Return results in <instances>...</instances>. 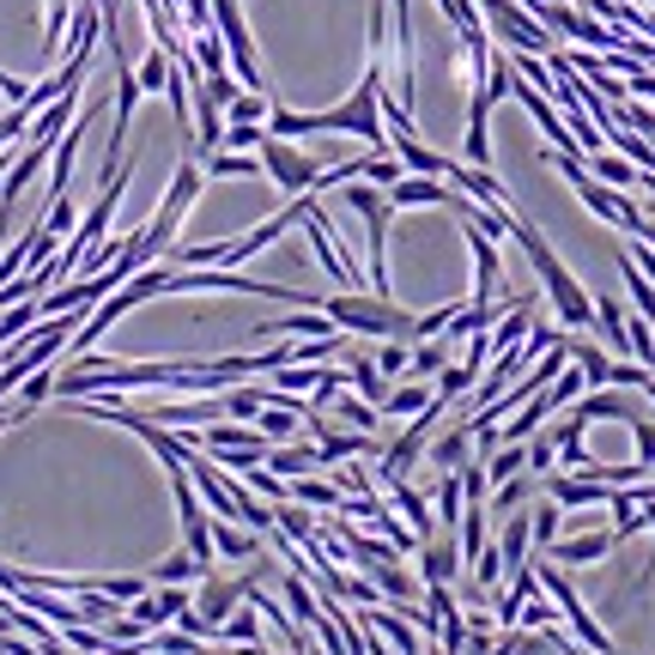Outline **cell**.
Wrapping results in <instances>:
<instances>
[{
    "label": "cell",
    "mask_w": 655,
    "mask_h": 655,
    "mask_svg": "<svg viewBox=\"0 0 655 655\" xmlns=\"http://www.w3.org/2000/svg\"><path fill=\"white\" fill-rule=\"evenodd\" d=\"M510 237H516V249L529 255V267H534V279H541V291L552 304H559V323L564 328H595V298H589L583 286H576V274L559 262V249L546 243V231L534 225V218H522L516 213V225H510Z\"/></svg>",
    "instance_id": "cell-1"
},
{
    "label": "cell",
    "mask_w": 655,
    "mask_h": 655,
    "mask_svg": "<svg viewBox=\"0 0 655 655\" xmlns=\"http://www.w3.org/2000/svg\"><path fill=\"white\" fill-rule=\"evenodd\" d=\"M201 188H207V164L188 152V158L176 164V176H171V188H164V201H158V213H152V225H140L134 237H127V255H134L140 267H152L164 249H171V237L183 231V218H188V207L201 201Z\"/></svg>",
    "instance_id": "cell-2"
},
{
    "label": "cell",
    "mask_w": 655,
    "mask_h": 655,
    "mask_svg": "<svg viewBox=\"0 0 655 655\" xmlns=\"http://www.w3.org/2000/svg\"><path fill=\"white\" fill-rule=\"evenodd\" d=\"M328 323L358 334V340H413V310H401L395 298H377V291H334L323 298Z\"/></svg>",
    "instance_id": "cell-3"
},
{
    "label": "cell",
    "mask_w": 655,
    "mask_h": 655,
    "mask_svg": "<svg viewBox=\"0 0 655 655\" xmlns=\"http://www.w3.org/2000/svg\"><path fill=\"white\" fill-rule=\"evenodd\" d=\"M340 201L365 218V237H370V291H377V298H395V286H389V213H395L389 207V188L352 176V183H340Z\"/></svg>",
    "instance_id": "cell-4"
},
{
    "label": "cell",
    "mask_w": 655,
    "mask_h": 655,
    "mask_svg": "<svg viewBox=\"0 0 655 655\" xmlns=\"http://www.w3.org/2000/svg\"><path fill=\"white\" fill-rule=\"evenodd\" d=\"M323 171L328 164H316L310 152H298V140H279V134L262 140V176L279 183L286 195H310V188L323 183Z\"/></svg>",
    "instance_id": "cell-5"
},
{
    "label": "cell",
    "mask_w": 655,
    "mask_h": 655,
    "mask_svg": "<svg viewBox=\"0 0 655 655\" xmlns=\"http://www.w3.org/2000/svg\"><path fill=\"white\" fill-rule=\"evenodd\" d=\"M249 583H262V571H243V576H218V571H207L201 576V589H195V613L213 625V644H218V625L231 620V613L249 601Z\"/></svg>",
    "instance_id": "cell-6"
},
{
    "label": "cell",
    "mask_w": 655,
    "mask_h": 655,
    "mask_svg": "<svg viewBox=\"0 0 655 655\" xmlns=\"http://www.w3.org/2000/svg\"><path fill=\"white\" fill-rule=\"evenodd\" d=\"M461 237H468V255H473V298L468 304H498V286H504V255H498V243L485 237L480 225H468V218H461Z\"/></svg>",
    "instance_id": "cell-7"
},
{
    "label": "cell",
    "mask_w": 655,
    "mask_h": 655,
    "mask_svg": "<svg viewBox=\"0 0 655 655\" xmlns=\"http://www.w3.org/2000/svg\"><path fill=\"white\" fill-rule=\"evenodd\" d=\"M358 620H365L370 632H382V637H389V649H395V655H426V632L413 625V613H407L401 601H389V607L377 601V607H365Z\"/></svg>",
    "instance_id": "cell-8"
},
{
    "label": "cell",
    "mask_w": 655,
    "mask_h": 655,
    "mask_svg": "<svg viewBox=\"0 0 655 655\" xmlns=\"http://www.w3.org/2000/svg\"><path fill=\"white\" fill-rule=\"evenodd\" d=\"M541 492H546L559 510H601V504H607V492H613V485L583 480V473H546V485H541Z\"/></svg>",
    "instance_id": "cell-9"
},
{
    "label": "cell",
    "mask_w": 655,
    "mask_h": 655,
    "mask_svg": "<svg viewBox=\"0 0 655 655\" xmlns=\"http://www.w3.org/2000/svg\"><path fill=\"white\" fill-rule=\"evenodd\" d=\"M449 188H461V195L485 201V207H498V213H516L510 188H504V183H492V171H485V164H449Z\"/></svg>",
    "instance_id": "cell-10"
},
{
    "label": "cell",
    "mask_w": 655,
    "mask_h": 655,
    "mask_svg": "<svg viewBox=\"0 0 655 655\" xmlns=\"http://www.w3.org/2000/svg\"><path fill=\"white\" fill-rule=\"evenodd\" d=\"M456 576H461V541L456 534L419 541V583H456Z\"/></svg>",
    "instance_id": "cell-11"
},
{
    "label": "cell",
    "mask_w": 655,
    "mask_h": 655,
    "mask_svg": "<svg viewBox=\"0 0 655 655\" xmlns=\"http://www.w3.org/2000/svg\"><path fill=\"white\" fill-rule=\"evenodd\" d=\"M213 552H218V559H225V564L262 559V552H267V534L243 529V522H231V516H213Z\"/></svg>",
    "instance_id": "cell-12"
},
{
    "label": "cell",
    "mask_w": 655,
    "mask_h": 655,
    "mask_svg": "<svg viewBox=\"0 0 655 655\" xmlns=\"http://www.w3.org/2000/svg\"><path fill=\"white\" fill-rule=\"evenodd\" d=\"M571 413H583L589 426H595V419H625V426H632L644 407H637V389H583V401H576Z\"/></svg>",
    "instance_id": "cell-13"
},
{
    "label": "cell",
    "mask_w": 655,
    "mask_h": 655,
    "mask_svg": "<svg viewBox=\"0 0 655 655\" xmlns=\"http://www.w3.org/2000/svg\"><path fill=\"white\" fill-rule=\"evenodd\" d=\"M449 195H456L449 176H413V171H407L401 183L389 188V207L395 213H401V207H449Z\"/></svg>",
    "instance_id": "cell-14"
},
{
    "label": "cell",
    "mask_w": 655,
    "mask_h": 655,
    "mask_svg": "<svg viewBox=\"0 0 655 655\" xmlns=\"http://www.w3.org/2000/svg\"><path fill=\"white\" fill-rule=\"evenodd\" d=\"M73 115H80V85H73V92H61L49 110H37V115H31V127H24V140H31V146H55V140L68 134Z\"/></svg>",
    "instance_id": "cell-15"
},
{
    "label": "cell",
    "mask_w": 655,
    "mask_h": 655,
    "mask_svg": "<svg viewBox=\"0 0 655 655\" xmlns=\"http://www.w3.org/2000/svg\"><path fill=\"white\" fill-rule=\"evenodd\" d=\"M370 571V583L382 589V601H401V607H413V595L426 583H419V571H407L401 564V552H389V559H377V564H365Z\"/></svg>",
    "instance_id": "cell-16"
},
{
    "label": "cell",
    "mask_w": 655,
    "mask_h": 655,
    "mask_svg": "<svg viewBox=\"0 0 655 655\" xmlns=\"http://www.w3.org/2000/svg\"><path fill=\"white\" fill-rule=\"evenodd\" d=\"M323 334H340L328 323V310H291V316H279V323H262L255 340H323Z\"/></svg>",
    "instance_id": "cell-17"
},
{
    "label": "cell",
    "mask_w": 655,
    "mask_h": 655,
    "mask_svg": "<svg viewBox=\"0 0 655 655\" xmlns=\"http://www.w3.org/2000/svg\"><path fill=\"white\" fill-rule=\"evenodd\" d=\"M613 546H620V534H613V529L607 534H571V541H552L546 559L552 564H601Z\"/></svg>",
    "instance_id": "cell-18"
},
{
    "label": "cell",
    "mask_w": 655,
    "mask_h": 655,
    "mask_svg": "<svg viewBox=\"0 0 655 655\" xmlns=\"http://www.w3.org/2000/svg\"><path fill=\"white\" fill-rule=\"evenodd\" d=\"M389 146H395V158H401L413 176H449V164H456V158H443V152H431L419 134H389Z\"/></svg>",
    "instance_id": "cell-19"
},
{
    "label": "cell",
    "mask_w": 655,
    "mask_h": 655,
    "mask_svg": "<svg viewBox=\"0 0 655 655\" xmlns=\"http://www.w3.org/2000/svg\"><path fill=\"white\" fill-rule=\"evenodd\" d=\"M346 389H358L365 401H389V377L377 370V352H346Z\"/></svg>",
    "instance_id": "cell-20"
},
{
    "label": "cell",
    "mask_w": 655,
    "mask_h": 655,
    "mask_svg": "<svg viewBox=\"0 0 655 655\" xmlns=\"http://www.w3.org/2000/svg\"><path fill=\"white\" fill-rule=\"evenodd\" d=\"M426 461L431 468H461V461H473V426L468 419H461V426H449L443 437H437V443H426Z\"/></svg>",
    "instance_id": "cell-21"
},
{
    "label": "cell",
    "mask_w": 655,
    "mask_h": 655,
    "mask_svg": "<svg viewBox=\"0 0 655 655\" xmlns=\"http://www.w3.org/2000/svg\"><path fill=\"white\" fill-rule=\"evenodd\" d=\"M595 334L607 340V352H632V316L620 298H595Z\"/></svg>",
    "instance_id": "cell-22"
},
{
    "label": "cell",
    "mask_w": 655,
    "mask_h": 655,
    "mask_svg": "<svg viewBox=\"0 0 655 655\" xmlns=\"http://www.w3.org/2000/svg\"><path fill=\"white\" fill-rule=\"evenodd\" d=\"M589 158H595V164H589V176H595V183H607V188H644V171H637L625 152L601 146V152H589Z\"/></svg>",
    "instance_id": "cell-23"
},
{
    "label": "cell",
    "mask_w": 655,
    "mask_h": 655,
    "mask_svg": "<svg viewBox=\"0 0 655 655\" xmlns=\"http://www.w3.org/2000/svg\"><path fill=\"white\" fill-rule=\"evenodd\" d=\"M267 468H274L279 480H298V473L323 468V449H316V443H274V449H267Z\"/></svg>",
    "instance_id": "cell-24"
},
{
    "label": "cell",
    "mask_w": 655,
    "mask_h": 655,
    "mask_svg": "<svg viewBox=\"0 0 655 655\" xmlns=\"http://www.w3.org/2000/svg\"><path fill=\"white\" fill-rule=\"evenodd\" d=\"M218 644H231V649H255V644H262V607L243 601V607L218 625Z\"/></svg>",
    "instance_id": "cell-25"
},
{
    "label": "cell",
    "mask_w": 655,
    "mask_h": 655,
    "mask_svg": "<svg viewBox=\"0 0 655 655\" xmlns=\"http://www.w3.org/2000/svg\"><path fill=\"white\" fill-rule=\"evenodd\" d=\"M171 73H176V55H171V49H158V43H152L146 55H140L134 80H140V92H146V98H164V85H171Z\"/></svg>",
    "instance_id": "cell-26"
},
{
    "label": "cell",
    "mask_w": 655,
    "mask_h": 655,
    "mask_svg": "<svg viewBox=\"0 0 655 655\" xmlns=\"http://www.w3.org/2000/svg\"><path fill=\"white\" fill-rule=\"evenodd\" d=\"M334 419H340L346 431H377L382 426V407L377 401H365V395H334Z\"/></svg>",
    "instance_id": "cell-27"
},
{
    "label": "cell",
    "mask_w": 655,
    "mask_h": 655,
    "mask_svg": "<svg viewBox=\"0 0 655 655\" xmlns=\"http://www.w3.org/2000/svg\"><path fill=\"white\" fill-rule=\"evenodd\" d=\"M449 352H456V340L449 334H437V340H413V358H407V377H437V370L449 365Z\"/></svg>",
    "instance_id": "cell-28"
},
{
    "label": "cell",
    "mask_w": 655,
    "mask_h": 655,
    "mask_svg": "<svg viewBox=\"0 0 655 655\" xmlns=\"http://www.w3.org/2000/svg\"><path fill=\"white\" fill-rule=\"evenodd\" d=\"M516 473H529V443H498L492 456H485V480L492 485L516 480Z\"/></svg>",
    "instance_id": "cell-29"
},
{
    "label": "cell",
    "mask_w": 655,
    "mask_h": 655,
    "mask_svg": "<svg viewBox=\"0 0 655 655\" xmlns=\"http://www.w3.org/2000/svg\"><path fill=\"white\" fill-rule=\"evenodd\" d=\"M201 576H207V571H201V559H195V552H171V559H158V564H152V571H146V583H201Z\"/></svg>",
    "instance_id": "cell-30"
},
{
    "label": "cell",
    "mask_w": 655,
    "mask_h": 655,
    "mask_svg": "<svg viewBox=\"0 0 655 655\" xmlns=\"http://www.w3.org/2000/svg\"><path fill=\"white\" fill-rule=\"evenodd\" d=\"M291 498H298V504H310V510H334V516H340V504H346L340 485L310 480V473H298V480H291Z\"/></svg>",
    "instance_id": "cell-31"
},
{
    "label": "cell",
    "mask_w": 655,
    "mask_h": 655,
    "mask_svg": "<svg viewBox=\"0 0 655 655\" xmlns=\"http://www.w3.org/2000/svg\"><path fill=\"white\" fill-rule=\"evenodd\" d=\"M431 395L437 389H426V382H401V389H389V401H382V413H389V419H413V413H426V407H431Z\"/></svg>",
    "instance_id": "cell-32"
},
{
    "label": "cell",
    "mask_w": 655,
    "mask_h": 655,
    "mask_svg": "<svg viewBox=\"0 0 655 655\" xmlns=\"http://www.w3.org/2000/svg\"><path fill=\"white\" fill-rule=\"evenodd\" d=\"M218 401H225V419H249V426H255V413L267 407V389H255V382H231Z\"/></svg>",
    "instance_id": "cell-33"
},
{
    "label": "cell",
    "mask_w": 655,
    "mask_h": 655,
    "mask_svg": "<svg viewBox=\"0 0 655 655\" xmlns=\"http://www.w3.org/2000/svg\"><path fill=\"white\" fill-rule=\"evenodd\" d=\"M201 164H207V176H262V152H225L218 146Z\"/></svg>",
    "instance_id": "cell-34"
},
{
    "label": "cell",
    "mask_w": 655,
    "mask_h": 655,
    "mask_svg": "<svg viewBox=\"0 0 655 655\" xmlns=\"http://www.w3.org/2000/svg\"><path fill=\"white\" fill-rule=\"evenodd\" d=\"M298 426H304V413H291V407H262V413H255V431H262L267 443H291Z\"/></svg>",
    "instance_id": "cell-35"
},
{
    "label": "cell",
    "mask_w": 655,
    "mask_h": 655,
    "mask_svg": "<svg viewBox=\"0 0 655 655\" xmlns=\"http://www.w3.org/2000/svg\"><path fill=\"white\" fill-rule=\"evenodd\" d=\"M68 24H73V7H68V0H49V24H43V61H61V49H68Z\"/></svg>",
    "instance_id": "cell-36"
},
{
    "label": "cell",
    "mask_w": 655,
    "mask_h": 655,
    "mask_svg": "<svg viewBox=\"0 0 655 655\" xmlns=\"http://www.w3.org/2000/svg\"><path fill=\"white\" fill-rule=\"evenodd\" d=\"M461 510H468V498H461V473L449 468L443 480H437V522H443V529H456Z\"/></svg>",
    "instance_id": "cell-37"
},
{
    "label": "cell",
    "mask_w": 655,
    "mask_h": 655,
    "mask_svg": "<svg viewBox=\"0 0 655 655\" xmlns=\"http://www.w3.org/2000/svg\"><path fill=\"white\" fill-rule=\"evenodd\" d=\"M188 49H195V68L201 73H231V55H225V37H218V31H195V43H188Z\"/></svg>",
    "instance_id": "cell-38"
},
{
    "label": "cell",
    "mask_w": 655,
    "mask_h": 655,
    "mask_svg": "<svg viewBox=\"0 0 655 655\" xmlns=\"http://www.w3.org/2000/svg\"><path fill=\"white\" fill-rule=\"evenodd\" d=\"M534 498V473H516V480L492 485V516H510V510H522Z\"/></svg>",
    "instance_id": "cell-39"
},
{
    "label": "cell",
    "mask_w": 655,
    "mask_h": 655,
    "mask_svg": "<svg viewBox=\"0 0 655 655\" xmlns=\"http://www.w3.org/2000/svg\"><path fill=\"white\" fill-rule=\"evenodd\" d=\"M620 274H625V291H632V304H637V316H649L655 323V286L644 279V267L632 262V255H620Z\"/></svg>",
    "instance_id": "cell-40"
},
{
    "label": "cell",
    "mask_w": 655,
    "mask_h": 655,
    "mask_svg": "<svg viewBox=\"0 0 655 655\" xmlns=\"http://www.w3.org/2000/svg\"><path fill=\"white\" fill-rule=\"evenodd\" d=\"M274 377V389H286V395H310L316 382H323V370L316 365H279V370H267Z\"/></svg>",
    "instance_id": "cell-41"
},
{
    "label": "cell",
    "mask_w": 655,
    "mask_h": 655,
    "mask_svg": "<svg viewBox=\"0 0 655 655\" xmlns=\"http://www.w3.org/2000/svg\"><path fill=\"white\" fill-rule=\"evenodd\" d=\"M55 377H61V370H55V365H37V370H31V377H24V382H19V407H43V401H49V395H55Z\"/></svg>",
    "instance_id": "cell-42"
},
{
    "label": "cell",
    "mask_w": 655,
    "mask_h": 655,
    "mask_svg": "<svg viewBox=\"0 0 655 655\" xmlns=\"http://www.w3.org/2000/svg\"><path fill=\"white\" fill-rule=\"evenodd\" d=\"M559 516H564V510L559 504H552V498H541V504H534L529 510V529H534V546H552V541H559Z\"/></svg>",
    "instance_id": "cell-43"
},
{
    "label": "cell",
    "mask_w": 655,
    "mask_h": 655,
    "mask_svg": "<svg viewBox=\"0 0 655 655\" xmlns=\"http://www.w3.org/2000/svg\"><path fill=\"white\" fill-rule=\"evenodd\" d=\"M267 110H274V104H267V92H237L225 104V122H267Z\"/></svg>",
    "instance_id": "cell-44"
},
{
    "label": "cell",
    "mask_w": 655,
    "mask_h": 655,
    "mask_svg": "<svg viewBox=\"0 0 655 655\" xmlns=\"http://www.w3.org/2000/svg\"><path fill=\"white\" fill-rule=\"evenodd\" d=\"M407 358H413V340H377V370L382 377H407Z\"/></svg>",
    "instance_id": "cell-45"
},
{
    "label": "cell",
    "mask_w": 655,
    "mask_h": 655,
    "mask_svg": "<svg viewBox=\"0 0 655 655\" xmlns=\"http://www.w3.org/2000/svg\"><path fill=\"white\" fill-rule=\"evenodd\" d=\"M473 583H480V589H498V583H504V546H485L480 559H473Z\"/></svg>",
    "instance_id": "cell-46"
},
{
    "label": "cell",
    "mask_w": 655,
    "mask_h": 655,
    "mask_svg": "<svg viewBox=\"0 0 655 655\" xmlns=\"http://www.w3.org/2000/svg\"><path fill=\"white\" fill-rule=\"evenodd\" d=\"M632 443H637V468L655 473V419H644V413L632 419Z\"/></svg>",
    "instance_id": "cell-47"
},
{
    "label": "cell",
    "mask_w": 655,
    "mask_h": 655,
    "mask_svg": "<svg viewBox=\"0 0 655 655\" xmlns=\"http://www.w3.org/2000/svg\"><path fill=\"white\" fill-rule=\"evenodd\" d=\"M552 461H559V437H529V473H552Z\"/></svg>",
    "instance_id": "cell-48"
},
{
    "label": "cell",
    "mask_w": 655,
    "mask_h": 655,
    "mask_svg": "<svg viewBox=\"0 0 655 655\" xmlns=\"http://www.w3.org/2000/svg\"><path fill=\"white\" fill-rule=\"evenodd\" d=\"M24 127H31V110H24V104H12L7 115H0V146H19V140H24Z\"/></svg>",
    "instance_id": "cell-49"
},
{
    "label": "cell",
    "mask_w": 655,
    "mask_h": 655,
    "mask_svg": "<svg viewBox=\"0 0 655 655\" xmlns=\"http://www.w3.org/2000/svg\"><path fill=\"white\" fill-rule=\"evenodd\" d=\"M625 255H632V262L644 267V279L655 286V249H649V243H644V237H632V249H625Z\"/></svg>",
    "instance_id": "cell-50"
},
{
    "label": "cell",
    "mask_w": 655,
    "mask_h": 655,
    "mask_svg": "<svg viewBox=\"0 0 655 655\" xmlns=\"http://www.w3.org/2000/svg\"><path fill=\"white\" fill-rule=\"evenodd\" d=\"M0 98H7V104H24V98H31V85H24V80H12V73L0 68Z\"/></svg>",
    "instance_id": "cell-51"
},
{
    "label": "cell",
    "mask_w": 655,
    "mask_h": 655,
    "mask_svg": "<svg viewBox=\"0 0 655 655\" xmlns=\"http://www.w3.org/2000/svg\"><path fill=\"white\" fill-rule=\"evenodd\" d=\"M98 7H104V0H98Z\"/></svg>",
    "instance_id": "cell-52"
}]
</instances>
